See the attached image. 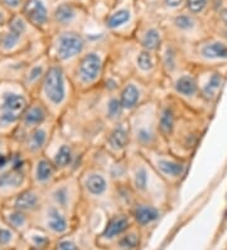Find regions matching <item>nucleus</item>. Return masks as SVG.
Returning <instances> with one entry per match:
<instances>
[{"label": "nucleus", "instance_id": "nucleus-17", "mask_svg": "<svg viewBox=\"0 0 227 250\" xmlns=\"http://www.w3.org/2000/svg\"><path fill=\"white\" fill-rule=\"evenodd\" d=\"M172 28L174 34L165 38L174 41L181 46L193 44L212 34L211 28L207 27L200 17L193 16L188 12L179 13L173 17Z\"/></svg>", "mask_w": 227, "mask_h": 250}, {"label": "nucleus", "instance_id": "nucleus-16", "mask_svg": "<svg viewBox=\"0 0 227 250\" xmlns=\"http://www.w3.org/2000/svg\"><path fill=\"white\" fill-rule=\"evenodd\" d=\"M32 217L33 226L48 232L52 238L60 239L71 231L73 216L49 201H45Z\"/></svg>", "mask_w": 227, "mask_h": 250}, {"label": "nucleus", "instance_id": "nucleus-32", "mask_svg": "<svg viewBox=\"0 0 227 250\" xmlns=\"http://www.w3.org/2000/svg\"><path fill=\"white\" fill-rule=\"evenodd\" d=\"M21 240L28 248L34 250H53L55 245L51 235L36 226H32L24 235H21Z\"/></svg>", "mask_w": 227, "mask_h": 250}, {"label": "nucleus", "instance_id": "nucleus-22", "mask_svg": "<svg viewBox=\"0 0 227 250\" xmlns=\"http://www.w3.org/2000/svg\"><path fill=\"white\" fill-rule=\"evenodd\" d=\"M61 177L60 171L45 154L29 161V182L37 188L47 191Z\"/></svg>", "mask_w": 227, "mask_h": 250}, {"label": "nucleus", "instance_id": "nucleus-41", "mask_svg": "<svg viewBox=\"0 0 227 250\" xmlns=\"http://www.w3.org/2000/svg\"><path fill=\"white\" fill-rule=\"evenodd\" d=\"M10 17L6 16V9L4 8L1 4H0V27H4L6 24H8V21H9Z\"/></svg>", "mask_w": 227, "mask_h": 250}, {"label": "nucleus", "instance_id": "nucleus-5", "mask_svg": "<svg viewBox=\"0 0 227 250\" xmlns=\"http://www.w3.org/2000/svg\"><path fill=\"white\" fill-rule=\"evenodd\" d=\"M130 126L131 149L166 148L158 125V98L142 105L127 115Z\"/></svg>", "mask_w": 227, "mask_h": 250}, {"label": "nucleus", "instance_id": "nucleus-40", "mask_svg": "<svg viewBox=\"0 0 227 250\" xmlns=\"http://www.w3.org/2000/svg\"><path fill=\"white\" fill-rule=\"evenodd\" d=\"M187 0H164V5L169 9H178L181 6H186Z\"/></svg>", "mask_w": 227, "mask_h": 250}, {"label": "nucleus", "instance_id": "nucleus-36", "mask_svg": "<svg viewBox=\"0 0 227 250\" xmlns=\"http://www.w3.org/2000/svg\"><path fill=\"white\" fill-rule=\"evenodd\" d=\"M21 241V235L0 220V248L3 250L17 249Z\"/></svg>", "mask_w": 227, "mask_h": 250}, {"label": "nucleus", "instance_id": "nucleus-3", "mask_svg": "<svg viewBox=\"0 0 227 250\" xmlns=\"http://www.w3.org/2000/svg\"><path fill=\"white\" fill-rule=\"evenodd\" d=\"M34 98L47 106L53 119H63L77 98L66 68L52 62Z\"/></svg>", "mask_w": 227, "mask_h": 250}, {"label": "nucleus", "instance_id": "nucleus-19", "mask_svg": "<svg viewBox=\"0 0 227 250\" xmlns=\"http://www.w3.org/2000/svg\"><path fill=\"white\" fill-rule=\"evenodd\" d=\"M57 126L58 122L51 120V122L45 123L44 125H41L38 128L28 131L27 134L23 135L17 142L18 150L29 161L44 154L52 138L57 130Z\"/></svg>", "mask_w": 227, "mask_h": 250}, {"label": "nucleus", "instance_id": "nucleus-15", "mask_svg": "<svg viewBox=\"0 0 227 250\" xmlns=\"http://www.w3.org/2000/svg\"><path fill=\"white\" fill-rule=\"evenodd\" d=\"M157 91H162V90L144 83L142 80L130 76L121 81L120 87L118 90V96L125 114L129 115L142 105L159 98Z\"/></svg>", "mask_w": 227, "mask_h": 250}, {"label": "nucleus", "instance_id": "nucleus-39", "mask_svg": "<svg viewBox=\"0 0 227 250\" xmlns=\"http://www.w3.org/2000/svg\"><path fill=\"white\" fill-rule=\"evenodd\" d=\"M25 0H0V4L6 10H18L23 8Z\"/></svg>", "mask_w": 227, "mask_h": 250}, {"label": "nucleus", "instance_id": "nucleus-44", "mask_svg": "<svg viewBox=\"0 0 227 250\" xmlns=\"http://www.w3.org/2000/svg\"><path fill=\"white\" fill-rule=\"evenodd\" d=\"M0 250H3V249H1V248H0Z\"/></svg>", "mask_w": 227, "mask_h": 250}, {"label": "nucleus", "instance_id": "nucleus-29", "mask_svg": "<svg viewBox=\"0 0 227 250\" xmlns=\"http://www.w3.org/2000/svg\"><path fill=\"white\" fill-rule=\"evenodd\" d=\"M80 9L72 3H62L52 12L51 24L56 27V32L76 31L73 25L80 19Z\"/></svg>", "mask_w": 227, "mask_h": 250}, {"label": "nucleus", "instance_id": "nucleus-9", "mask_svg": "<svg viewBox=\"0 0 227 250\" xmlns=\"http://www.w3.org/2000/svg\"><path fill=\"white\" fill-rule=\"evenodd\" d=\"M90 48L87 38L80 31L56 32L45 44V53L53 63L68 68Z\"/></svg>", "mask_w": 227, "mask_h": 250}, {"label": "nucleus", "instance_id": "nucleus-43", "mask_svg": "<svg viewBox=\"0 0 227 250\" xmlns=\"http://www.w3.org/2000/svg\"><path fill=\"white\" fill-rule=\"evenodd\" d=\"M105 250H114V249H111V248H106Z\"/></svg>", "mask_w": 227, "mask_h": 250}, {"label": "nucleus", "instance_id": "nucleus-4", "mask_svg": "<svg viewBox=\"0 0 227 250\" xmlns=\"http://www.w3.org/2000/svg\"><path fill=\"white\" fill-rule=\"evenodd\" d=\"M110 47H90L70 67L66 68L76 94H88L100 89L107 75Z\"/></svg>", "mask_w": 227, "mask_h": 250}, {"label": "nucleus", "instance_id": "nucleus-26", "mask_svg": "<svg viewBox=\"0 0 227 250\" xmlns=\"http://www.w3.org/2000/svg\"><path fill=\"white\" fill-rule=\"evenodd\" d=\"M45 201L47 200H45L44 191L29 185V186L25 187L24 189H21V192L17 193L12 200H9L4 205L12 206V208H18L21 211H24V212L33 216L37 211L44 205Z\"/></svg>", "mask_w": 227, "mask_h": 250}, {"label": "nucleus", "instance_id": "nucleus-1", "mask_svg": "<svg viewBox=\"0 0 227 250\" xmlns=\"http://www.w3.org/2000/svg\"><path fill=\"white\" fill-rule=\"evenodd\" d=\"M211 116L197 113L164 91L158 98V125L166 148L183 158L191 159L207 130Z\"/></svg>", "mask_w": 227, "mask_h": 250}, {"label": "nucleus", "instance_id": "nucleus-11", "mask_svg": "<svg viewBox=\"0 0 227 250\" xmlns=\"http://www.w3.org/2000/svg\"><path fill=\"white\" fill-rule=\"evenodd\" d=\"M165 91L176 96L179 101H182L183 104L193 109L197 113L211 116V118L215 113V107L207 104L202 98L198 83H197L196 73L191 66L177 73L169 81H166Z\"/></svg>", "mask_w": 227, "mask_h": 250}, {"label": "nucleus", "instance_id": "nucleus-42", "mask_svg": "<svg viewBox=\"0 0 227 250\" xmlns=\"http://www.w3.org/2000/svg\"><path fill=\"white\" fill-rule=\"evenodd\" d=\"M21 241H23V240H21ZM23 244H24V243H23ZM24 247H25V250H34V249H32V248H28L25 244H24Z\"/></svg>", "mask_w": 227, "mask_h": 250}, {"label": "nucleus", "instance_id": "nucleus-33", "mask_svg": "<svg viewBox=\"0 0 227 250\" xmlns=\"http://www.w3.org/2000/svg\"><path fill=\"white\" fill-rule=\"evenodd\" d=\"M142 240V230L138 226L133 225L125 234H123L112 244L114 250H138Z\"/></svg>", "mask_w": 227, "mask_h": 250}, {"label": "nucleus", "instance_id": "nucleus-12", "mask_svg": "<svg viewBox=\"0 0 227 250\" xmlns=\"http://www.w3.org/2000/svg\"><path fill=\"white\" fill-rule=\"evenodd\" d=\"M45 200L64 210L71 216H75L81 206L86 205L82 196L77 173L61 176L45 191Z\"/></svg>", "mask_w": 227, "mask_h": 250}, {"label": "nucleus", "instance_id": "nucleus-37", "mask_svg": "<svg viewBox=\"0 0 227 250\" xmlns=\"http://www.w3.org/2000/svg\"><path fill=\"white\" fill-rule=\"evenodd\" d=\"M211 3L212 0H187L186 1V9L193 16L200 17L201 14H203L208 9V6H211Z\"/></svg>", "mask_w": 227, "mask_h": 250}, {"label": "nucleus", "instance_id": "nucleus-7", "mask_svg": "<svg viewBox=\"0 0 227 250\" xmlns=\"http://www.w3.org/2000/svg\"><path fill=\"white\" fill-rule=\"evenodd\" d=\"M30 99L21 81L0 79V134H14Z\"/></svg>", "mask_w": 227, "mask_h": 250}, {"label": "nucleus", "instance_id": "nucleus-10", "mask_svg": "<svg viewBox=\"0 0 227 250\" xmlns=\"http://www.w3.org/2000/svg\"><path fill=\"white\" fill-rule=\"evenodd\" d=\"M186 61L192 68L227 66V42L218 36H211L188 46H182Z\"/></svg>", "mask_w": 227, "mask_h": 250}, {"label": "nucleus", "instance_id": "nucleus-25", "mask_svg": "<svg viewBox=\"0 0 227 250\" xmlns=\"http://www.w3.org/2000/svg\"><path fill=\"white\" fill-rule=\"evenodd\" d=\"M163 208H164L154 204V202L136 197L127 212L130 214L134 225L143 230L149 226H153L161 220L162 215H163Z\"/></svg>", "mask_w": 227, "mask_h": 250}, {"label": "nucleus", "instance_id": "nucleus-31", "mask_svg": "<svg viewBox=\"0 0 227 250\" xmlns=\"http://www.w3.org/2000/svg\"><path fill=\"white\" fill-rule=\"evenodd\" d=\"M134 42L142 48L158 52L162 44L165 41V33L161 27L157 25H149L144 29H139L134 34Z\"/></svg>", "mask_w": 227, "mask_h": 250}, {"label": "nucleus", "instance_id": "nucleus-2", "mask_svg": "<svg viewBox=\"0 0 227 250\" xmlns=\"http://www.w3.org/2000/svg\"><path fill=\"white\" fill-rule=\"evenodd\" d=\"M126 169L127 182L138 197L165 208L169 205L170 196L177 193L155 173L139 150L131 149L129 152Z\"/></svg>", "mask_w": 227, "mask_h": 250}, {"label": "nucleus", "instance_id": "nucleus-35", "mask_svg": "<svg viewBox=\"0 0 227 250\" xmlns=\"http://www.w3.org/2000/svg\"><path fill=\"white\" fill-rule=\"evenodd\" d=\"M18 146L10 135L0 134V172L5 171L12 166L13 157Z\"/></svg>", "mask_w": 227, "mask_h": 250}, {"label": "nucleus", "instance_id": "nucleus-34", "mask_svg": "<svg viewBox=\"0 0 227 250\" xmlns=\"http://www.w3.org/2000/svg\"><path fill=\"white\" fill-rule=\"evenodd\" d=\"M131 18H133V14H131V10L129 8H120V9H116L110 13L109 16L105 18L103 24H105L107 31L118 32L119 29L129 24L131 21Z\"/></svg>", "mask_w": 227, "mask_h": 250}, {"label": "nucleus", "instance_id": "nucleus-28", "mask_svg": "<svg viewBox=\"0 0 227 250\" xmlns=\"http://www.w3.org/2000/svg\"><path fill=\"white\" fill-rule=\"evenodd\" d=\"M21 14L38 31H44L51 25L52 14H49L43 0H25Z\"/></svg>", "mask_w": 227, "mask_h": 250}, {"label": "nucleus", "instance_id": "nucleus-23", "mask_svg": "<svg viewBox=\"0 0 227 250\" xmlns=\"http://www.w3.org/2000/svg\"><path fill=\"white\" fill-rule=\"evenodd\" d=\"M51 63L52 61L49 60L45 51L41 52L40 55H36L33 58H30L29 62L27 63L24 71L21 73V83L25 89V91L30 95V98L36 96Z\"/></svg>", "mask_w": 227, "mask_h": 250}, {"label": "nucleus", "instance_id": "nucleus-14", "mask_svg": "<svg viewBox=\"0 0 227 250\" xmlns=\"http://www.w3.org/2000/svg\"><path fill=\"white\" fill-rule=\"evenodd\" d=\"M99 148L112 161H123L131 150L130 126L127 116L109 125L100 138Z\"/></svg>", "mask_w": 227, "mask_h": 250}, {"label": "nucleus", "instance_id": "nucleus-8", "mask_svg": "<svg viewBox=\"0 0 227 250\" xmlns=\"http://www.w3.org/2000/svg\"><path fill=\"white\" fill-rule=\"evenodd\" d=\"M136 150V149H135ZM155 173L177 192L188 173L191 159L179 157L170 152L168 148H155V149L139 150Z\"/></svg>", "mask_w": 227, "mask_h": 250}, {"label": "nucleus", "instance_id": "nucleus-27", "mask_svg": "<svg viewBox=\"0 0 227 250\" xmlns=\"http://www.w3.org/2000/svg\"><path fill=\"white\" fill-rule=\"evenodd\" d=\"M30 37L6 28L0 33V58H18L29 51Z\"/></svg>", "mask_w": 227, "mask_h": 250}, {"label": "nucleus", "instance_id": "nucleus-24", "mask_svg": "<svg viewBox=\"0 0 227 250\" xmlns=\"http://www.w3.org/2000/svg\"><path fill=\"white\" fill-rule=\"evenodd\" d=\"M134 225L133 219L126 210H115L107 219L103 232L99 235L97 243L101 248H111L112 244Z\"/></svg>", "mask_w": 227, "mask_h": 250}, {"label": "nucleus", "instance_id": "nucleus-21", "mask_svg": "<svg viewBox=\"0 0 227 250\" xmlns=\"http://www.w3.org/2000/svg\"><path fill=\"white\" fill-rule=\"evenodd\" d=\"M51 120L55 119H53V116L51 115V113H49V110L47 109V106L43 104L40 99L32 98L30 99L29 105H28L24 114L21 116V122H19L18 128L14 131V134L12 135L13 141L17 144V142H18L23 135L27 134L28 131L33 130V129L38 128L41 125H44L45 123L51 122ZM56 122H57V120H56Z\"/></svg>", "mask_w": 227, "mask_h": 250}, {"label": "nucleus", "instance_id": "nucleus-18", "mask_svg": "<svg viewBox=\"0 0 227 250\" xmlns=\"http://www.w3.org/2000/svg\"><path fill=\"white\" fill-rule=\"evenodd\" d=\"M201 95L207 104L215 107L227 83V66L225 67L193 68Z\"/></svg>", "mask_w": 227, "mask_h": 250}, {"label": "nucleus", "instance_id": "nucleus-30", "mask_svg": "<svg viewBox=\"0 0 227 250\" xmlns=\"http://www.w3.org/2000/svg\"><path fill=\"white\" fill-rule=\"evenodd\" d=\"M0 220L21 235H24L33 226L32 215L6 205L0 206Z\"/></svg>", "mask_w": 227, "mask_h": 250}, {"label": "nucleus", "instance_id": "nucleus-38", "mask_svg": "<svg viewBox=\"0 0 227 250\" xmlns=\"http://www.w3.org/2000/svg\"><path fill=\"white\" fill-rule=\"evenodd\" d=\"M66 236H62L55 241L53 250H77V245H76L75 241L66 238Z\"/></svg>", "mask_w": 227, "mask_h": 250}, {"label": "nucleus", "instance_id": "nucleus-6", "mask_svg": "<svg viewBox=\"0 0 227 250\" xmlns=\"http://www.w3.org/2000/svg\"><path fill=\"white\" fill-rule=\"evenodd\" d=\"M82 196L86 205H114L115 201V186L107 167L97 161L87 162L77 173Z\"/></svg>", "mask_w": 227, "mask_h": 250}, {"label": "nucleus", "instance_id": "nucleus-20", "mask_svg": "<svg viewBox=\"0 0 227 250\" xmlns=\"http://www.w3.org/2000/svg\"><path fill=\"white\" fill-rule=\"evenodd\" d=\"M159 62H161L162 73L164 76V81H169L177 73L183 71L185 68L189 67V64L186 61L183 49L181 44L172 40L165 38L164 43L158 51Z\"/></svg>", "mask_w": 227, "mask_h": 250}, {"label": "nucleus", "instance_id": "nucleus-13", "mask_svg": "<svg viewBox=\"0 0 227 250\" xmlns=\"http://www.w3.org/2000/svg\"><path fill=\"white\" fill-rule=\"evenodd\" d=\"M29 185V159L17 149L12 166L5 171L0 172V206L12 200Z\"/></svg>", "mask_w": 227, "mask_h": 250}]
</instances>
